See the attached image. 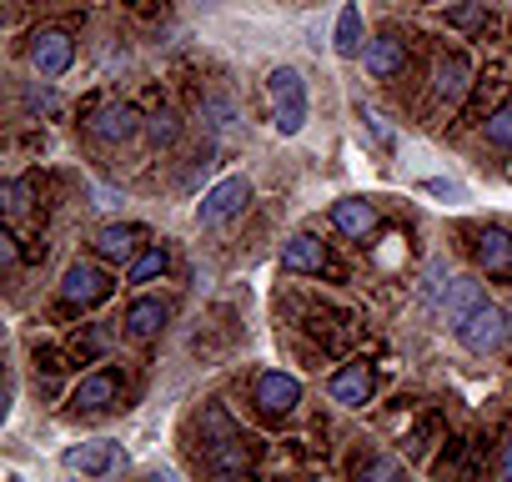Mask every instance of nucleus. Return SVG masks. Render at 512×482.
<instances>
[{"label":"nucleus","mask_w":512,"mask_h":482,"mask_svg":"<svg viewBox=\"0 0 512 482\" xmlns=\"http://www.w3.org/2000/svg\"><path fill=\"white\" fill-rule=\"evenodd\" d=\"M267 91H272V126H277L282 136H297V131L307 126V111H312L302 71H297V66H277V71L267 76Z\"/></svg>","instance_id":"f257e3e1"},{"label":"nucleus","mask_w":512,"mask_h":482,"mask_svg":"<svg viewBox=\"0 0 512 482\" xmlns=\"http://www.w3.org/2000/svg\"><path fill=\"white\" fill-rule=\"evenodd\" d=\"M452 332H457V342L467 347V352H497V347H507V337H512V322H507V312H497L492 302H477L462 322H452Z\"/></svg>","instance_id":"f03ea898"},{"label":"nucleus","mask_w":512,"mask_h":482,"mask_svg":"<svg viewBox=\"0 0 512 482\" xmlns=\"http://www.w3.org/2000/svg\"><path fill=\"white\" fill-rule=\"evenodd\" d=\"M251 402H256V412L262 417H292L297 412V402H302V382L292 377V372H262L256 377V387H251Z\"/></svg>","instance_id":"7ed1b4c3"},{"label":"nucleus","mask_w":512,"mask_h":482,"mask_svg":"<svg viewBox=\"0 0 512 482\" xmlns=\"http://www.w3.org/2000/svg\"><path fill=\"white\" fill-rule=\"evenodd\" d=\"M111 287H116V282H111L96 262H71L56 292H61V302H66V307H96V302H106V297H111Z\"/></svg>","instance_id":"20e7f679"},{"label":"nucleus","mask_w":512,"mask_h":482,"mask_svg":"<svg viewBox=\"0 0 512 482\" xmlns=\"http://www.w3.org/2000/svg\"><path fill=\"white\" fill-rule=\"evenodd\" d=\"M246 201H251V181H246V176H226V181H216V186L201 196L196 221H201V226H221V221H231Z\"/></svg>","instance_id":"39448f33"},{"label":"nucleus","mask_w":512,"mask_h":482,"mask_svg":"<svg viewBox=\"0 0 512 482\" xmlns=\"http://www.w3.org/2000/svg\"><path fill=\"white\" fill-rule=\"evenodd\" d=\"M86 126H91V136H96V141H106V146H121V141H131L136 131H146V121H141V116H136V106H126V101H106Z\"/></svg>","instance_id":"423d86ee"},{"label":"nucleus","mask_w":512,"mask_h":482,"mask_svg":"<svg viewBox=\"0 0 512 482\" xmlns=\"http://www.w3.org/2000/svg\"><path fill=\"white\" fill-rule=\"evenodd\" d=\"M71 61H76V41L66 31H36L31 36V66L41 76H66Z\"/></svg>","instance_id":"0eeeda50"},{"label":"nucleus","mask_w":512,"mask_h":482,"mask_svg":"<svg viewBox=\"0 0 512 482\" xmlns=\"http://www.w3.org/2000/svg\"><path fill=\"white\" fill-rule=\"evenodd\" d=\"M121 462H126V452L116 442H81V447H66V457H61L66 472H91V477L116 472Z\"/></svg>","instance_id":"6e6552de"},{"label":"nucleus","mask_w":512,"mask_h":482,"mask_svg":"<svg viewBox=\"0 0 512 482\" xmlns=\"http://www.w3.org/2000/svg\"><path fill=\"white\" fill-rule=\"evenodd\" d=\"M362 61H367V71H372L377 81H392V76H402V71H407V46H402V36H397V31H382L377 41H367Z\"/></svg>","instance_id":"1a4fd4ad"},{"label":"nucleus","mask_w":512,"mask_h":482,"mask_svg":"<svg viewBox=\"0 0 512 482\" xmlns=\"http://www.w3.org/2000/svg\"><path fill=\"white\" fill-rule=\"evenodd\" d=\"M467 86H472V61H467V56H442L437 71H432V96H437V106H457V101L467 96Z\"/></svg>","instance_id":"9d476101"},{"label":"nucleus","mask_w":512,"mask_h":482,"mask_svg":"<svg viewBox=\"0 0 512 482\" xmlns=\"http://www.w3.org/2000/svg\"><path fill=\"white\" fill-rule=\"evenodd\" d=\"M472 252H477V267L487 277H512V236L502 226H482Z\"/></svg>","instance_id":"9b49d317"},{"label":"nucleus","mask_w":512,"mask_h":482,"mask_svg":"<svg viewBox=\"0 0 512 482\" xmlns=\"http://www.w3.org/2000/svg\"><path fill=\"white\" fill-rule=\"evenodd\" d=\"M116 397H121V377H116V372H91V377L76 382L71 407H76V412H106Z\"/></svg>","instance_id":"f8f14e48"},{"label":"nucleus","mask_w":512,"mask_h":482,"mask_svg":"<svg viewBox=\"0 0 512 482\" xmlns=\"http://www.w3.org/2000/svg\"><path fill=\"white\" fill-rule=\"evenodd\" d=\"M141 226H131V221H121V226H101L96 231V257H106V262H136L141 257Z\"/></svg>","instance_id":"ddd939ff"},{"label":"nucleus","mask_w":512,"mask_h":482,"mask_svg":"<svg viewBox=\"0 0 512 482\" xmlns=\"http://www.w3.org/2000/svg\"><path fill=\"white\" fill-rule=\"evenodd\" d=\"M166 302L161 297H136L131 307H126V332L136 337V342H151V337H161V327H166Z\"/></svg>","instance_id":"4468645a"},{"label":"nucleus","mask_w":512,"mask_h":482,"mask_svg":"<svg viewBox=\"0 0 512 482\" xmlns=\"http://www.w3.org/2000/svg\"><path fill=\"white\" fill-rule=\"evenodd\" d=\"M332 221H337V231H342V236L362 241V236H372V231H377V206H372V201L347 196V201H337V206H332Z\"/></svg>","instance_id":"2eb2a0df"},{"label":"nucleus","mask_w":512,"mask_h":482,"mask_svg":"<svg viewBox=\"0 0 512 482\" xmlns=\"http://www.w3.org/2000/svg\"><path fill=\"white\" fill-rule=\"evenodd\" d=\"M372 387H377V382H372V367H367V362H347V367L332 377V397H337L342 407H362V402L372 397Z\"/></svg>","instance_id":"dca6fc26"},{"label":"nucleus","mask_w":512,"mask_h":482,"mask_svg":"<svg viewBox=\"0 0 512 482\" xmlns=\"http://www.w3.org/2000/svg\"><path fill=\"white\" fill-rule=\"evenodd\" d=\"M282 272H327V252H322V241L317 236H292L287 247H282Z\"/></svg>","instance_id":"f3484780"},{"label":"nucleus","mask_w":512,"mask_h":482,"mask_svg":"<svg viewBox=\"0 0 512 482\" xmlns=\"http://www.w3.org/2000/svg\"><path fill=\"white\" fill-rule=\"evenodd\" d=\"M477 302H482V282H472V277H452L447 292H442V312H447V322H462Z\"/></svg>","instance_id":"a211bd4d"},{"label":"nucleus","mask_w":512,"mask_h":482,"mask_svg":"<svg viewBox=\"0 0 512 482\" xmlns=\"http://www.w3.org/2000/svg\"><path fill=\"white\" fill-rule=\"evenodd\" d=\"M332 46H337V56H362V6H357V0H347V6H342L337 31H332Z\"/></svg>","instance_id":"6ab92c4d"},{"label":"nucleus","mask_w":512,"mask_h":482,"mask_svg":"<svg viewBox=\"0 0 512 482\" xmlns=\"http://www.w3.org/2000/svg\"><path fill=\"white\" fill-rule=\"evenodd\" d=\"M166 267H171V257H166V247H146V252H141V257L131 262V272H126V282H136V287H141V282H156V277H161Z\"/></svg>","instance_id":"aec40b11"},{"label":"nucleus","mask_w":512,"mask_h":482,"mask_svg":"<svg viewBox=\"0 0 512 482\" xmlns=\"http://www.w3.org/2000/svg\"><path fill=\"white\" fill-rule=\"evenodd\" d=\"M482 141L497 146V151H512V106H497V111L482 121Z\"/></svg>","instance_id":"412c9836"},{"label":"nucleus","mask_w":512,"mask_h":482,"mask_svg":"<svg viewBox=\"0 0 512 482\" xmlns=\"http://www.w3.org/2000/svg\"><path fill=\"white\" fill-rule=\"evenodd\" d=\"M176 116L171 111H156V116H146V136H151V146H171L176 141Z\"/></svg>","instance_id":"4be33fe9"},{"label":"nucleus","mask_w":512,"mask_h":482,"mask_svg":"<svg viewBox=\"0 0 512 482\" xmlns=\"http://www.w3.org/2000/svg\"><path fill=\"white\" fill-rule=\"evenodd\" d=\"M6 216H26V206H31V181H6Z\"/></svg>","instance_id":"5701e85b"},{"label":"nucleus","mask_w":512,"mask_h":482,"mask_svg":"<svg viewBox=\"0 0 512 482\" xmlns=\"http://www.w3.org/2000/svg\"><path fill=\"white\" fill-rule=\"evenodd\" d=\"M362 121H367V131L377 136V146H387V151L397 146V136H392V126L382 121V111H377V106H362Z\"/></svg>","instance_id":"b1692460"},{"label":"nucleus","mask_w":512,"mask_h":482,"mask_svg":"<svg viewBox=\"0 0 512 482\" xmlns=\"http://www.w3.org/2000/svg\"><path fill=\"white\" fill-rule=\"evenodd\" d=\"M357 477H402V462L397 457H367V462H357Z\"/></svg>","instance_id":"393cba45"},{"label":"nucleus","mask_w":512,"mask_h":482,"mask_svg":"<svg viewBox=\"0 0 512 482\" xmlns=\"http://www.w3.org/2000/svg\"><path fill=\"white\" fill-rule=\"evenodd\" d=\"M422 191H427V196H442V201H462V186H457V181H437V176H432V181H422Z\"/></svg>","instance_id":"a878e982"},{"label":"nucleus","mask_w":512,"mask_h":482,"mask_svg":"<svg viewBox=\"0 0 512 482\" xmlns=\"http://www.w3.org/2000/svg\"><path fill=\"white\" fill-rule=\"evenodd\" d=\"M447 21H452V26H477V21H482V6H462V11H452Z\"/></svg>","instance_id":"bb28decb"},{"label":"nucleus","mask_w":512,"mask_h":482,"mask_svg":"<svg viewBox=\"0 0 512 482\" xmlns=\"http://www.w3.org/2000/svg\"><path fill=\"white\" fill-rule=\"evenodd\" d=\"M497 472L512 477V442H502V457H497Z\"/></svg>","instance_id":"cd10ccee"}]
</instances>
